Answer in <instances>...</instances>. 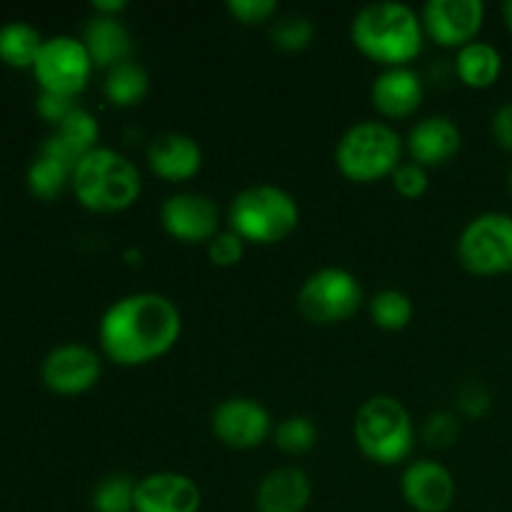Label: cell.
I'll list each match as a JSON object with an SVG mask.
<instances>
[{"mask_svg": "<svg viewBox=\"0 0 512 512\" xmlns=\"http://www.w3.org/2000/svg\"><path fill=\"white\" fill-rule=\"evenodd\" d=\"M368 313H370V320H373L380 330L398 333V330H405L410 323H413L415 305L408 293L388 288V290H380V293H375L373 298H370Z\"/></svg>", "mask_w": 512, "mask_h": 512, "instance_id": "cell-25", "label": "cell"}, {"mask_svg": "<svg viewBox=\"0 0 512 512\" xmlns=\"http://www.w3.org/2000/svg\"><path fill=\"white\" fill-rule=\"evenodd\" d=\"M460 438V415L450 413V410H440L433 413L423 425V440L430 448L448 450L458 443Z\"/></svg>", "mask_w": 512, "mask_h": 512, "instance_id": "cell-30", "label": "cell"}, {"mask_svg": "<svg viewBox=\"0 0 512 512\" xmlns=\"http://www.w3.org/2000/svg\"><path fill=\"white\" fill-rule=\"evenodd\" d=\"M55 138L75 155V158H83L88 155L90 150L100 148L98 140H100V125L95 120L93 113H88L85 108H75L58 128L53 130Z\"/></svg>", "mask_w": 512, "mask_h": 512, "instance_id": "cell-26", "label": "cell"}, {"mask_svg": "<svg viewBox=\"0 0 512 512\" xmlns=\"http://www.w3.org/2000/svg\"><path fill=\"white\" fill-rule=\"evenodd\" d=\"M400 493L415 512H448L458 495V485L453 473L438 460H413L403 470Z\"/></svg>", "mask_w": 512, "mask_h": 512, "instance_id": "cell-14", "label": "cell"}, {"mask_svg": "<svg viewBox=\"0 0 512 512\" xmlns=\"http://www.w3.org/2000/svg\"><path fill=\"white\" fill-rule=\"evenodd\" d=\"M93 68L95 65L83 40L73 35H53L45 38L33 63V75L43 93L75 98L85 90Z\"/></svg>", "mask_w": 512, "mask_h": 512, "instance_id": "cell-9", "label": "cell"}, {"mask_svg": "<svg viewBox=\"0 0 512 512\" xmlns=\"http://www.w3.org/2000/svg\"><path fill=\"white\" fill-rule=\"evenodd\" d=\"M295 303L308 323L338 325L360 310L363 285L345 268H320L303 280Z\"/></svg>", "mask_w": 512, "mask_h": 512, "instance_id": "cell-7", "label": "cell"}, {"mask_svg": "<svg viewBox=\"0 0 512 512\" xmlns=\"http://www.w3.org/2000/svg\"><path fill=\"white\" fill-rule=\"evenodd\" d=\"M455 73H458L460 83L468 88L485 90L498 83L500 73H503V55L495 45L485 43V40H473L458 50Z\"/></svg>", "mask_w": 512, "mask_h": 512, "instance_id": "cell-21", "label": "cell"}, {"mask_svg": "<svg viewBox=\"0 0 512 512\" xmlns=\"http://www.w3.org/2000/svg\"><path fill=\"white\" fill-rule=\"evenodd\" d=\"M210 430L225 448L253 450L273 438V418L260 400L235 395L215 405Z\"/></svg>", "mask_w": 512, "mask_h": 512, "instance_id": "cell-10", "label": "cell"}, {"mask_svg": "<svg viewBox=\"0 0 512 512\" xmlns=\"http://www.w3.org/2000/svg\"><path fill=\"white\" fill-rule=\"evenodd\" d=\"M75 198L90 213H123L143 193L138 165L113 148H95L78 160L73 170Z\"/></svg>", "mask_w": 512, "mask_h": 512, "instance_id": "cell-3", "label": "cell"}, {"mask_svg": "<svg viewBox=\"0 0 512 512\" xmlns=\"http://www.w3.org/2000/svg\"><path fill=\"white\" fill-rule=\"evenodd\" d=\"M148 90V73L135 60H125V63L110 68L108 75H105L103 93L108 98V103L115 105V108H133V105L143 103Z\"/></svg>", "mask_w": 512, "mask_h": 512, "instance_id": "cell-22", "label": "cell"}, {"mask_svg": "<svg viewBox=\"0 0 512 512\" xmlns=\"http://www.w3.org/2000/svg\"><path fill=\"white\" fill-rule=\"evenodd\" d=\"M228 13L233 20L243 25H260V23H273L278 15L280 5L275 0H228Z\"/></svg>", "mask_w": 512, "mask_h": 512, "instance_id": "cell-33", "label": "cell"}, {"mask_svg": "<svg viewBox=\"0 0 512 512\" xmlns=\"http://www.w3.org/2000/svg\"><path fill=\"white\" fill-rule=\"evenodd\" d=\"M353 438L370 463L390 468L413 455L415 425L408 408L398 398L373 395L355 413Z\"/></svg>", "mask_w": 512, "mask_h": 512, "instance_id": "cell-4", "label": "cell"}, {"mask_svg": "<svg viewBox=\"0 0 512 512\" xmlns=\"http://www.w3.org/2000/svg\"><path fill=\"white\" fill-rule=\"evenodd\" d=\"M455 408H458L460 418L480 420L493 408V395L480 380H465L455 393Z\"/></svg>", "mask_w": 512, "mask_h": 512, "instance_id": "cell-31", "label": "cell"}, {"mask_svg": "<svg viewBox=\"0 0 512 512\" xmlns=\"http://www.w3.org/2000/svg\"><path fill=\"white\" fill-rule=\"evenodd\" d=\"M273 443L288 455H303L318 443V428L305 415H290L273 428Z\"/></svg>", "mask_w": 512, "mask_h": 512, "instance_id": "cell-28", "label": "cell"}, {"mask_svg": "<svg viewBox=\"0 0 512 512\" xmlns=\"http://www.w3.org/2000/svg\"><path fill=\"white\" fill-rule=\"evenodd\" d=\"M390 183H393L395 193L405 200H418L428 193V168L413 163V160H403V163L395 168V173L390 175Z\"/></svg>", "mask_w": 512, "mask_h": 512, "instance_id": "cell-32", "label": "cell"}, {"mask_svg": "<svg viewBox=\"0 0 512 512\" xmlns=\"http://www.w3.org/2000/svg\"><path fill=\"white\" fill-rule=\"evenodd\" d=\"M160 225L173 240L185 245H208L220 233V210L203 193H175L160 205Z\"/></svg>", "mask_w": 512, "mask_h": 512, "instance_id": "cell-12", "label": "cell"}, {"mask_svg": "<svg viewBox=\"0 0 512 512\" xmlns=\"http://www.w3.org/2000/svg\"><path fill=\"white\" fill-rule=\"evenodd\" d=\"M135 480L130 475L113 473L100 480L93 490L95 512H135Z\"/></svg>", "mask_w": 512, "mask_h": 512, "instance_id": "cell-27", "label": "cell"}, {"mask_svg": "<svg viewBox=\"0 0 512 512\" xmlns=\"http://www.w3.org/2000/svg\"><path fill=\"white\" fill-rule=\"evenodd\" d=\"M90 8H93L95 15L118 18V15L128 8V3H125V0H93V5H90Z\"/></svg>", "mask_w": 512, "mask_h": 512, "instance_id": "cell-37", "label": "cell"}, {"mask_svg": "<svg viewBox=\"0 0 512 512\" xmlns=\"http://www.w3.org/2000/svg\"><path fill=\"white\" fill-rule=\"evenodd\" d=\"M45 38L23 20H10L0 28V60L10 68L33 70L35 58H38L40 48H43Z\"/></svg>", "mask_w": 512, "mask_h": 512, "instance_id": "cell-23", "label": "cell"}, {"mask_svg": "<svg viewBox=\"0 0 512 512\" xmlns=\"http://www.w3.org/2000/svg\"><path fill=\"white\" fill-rule=\"evenodd\" d=\"M460 145H463V133L448 115H428L410 128L405 140L410 160L423 168L450 163L460 153Z\"/></svg>", "mask_w": 512, "mask_h": 512, "instance_id": "cell-16", "label": "cell"}, {"mask_svg": "<svg viewBox=\"0 0 512 512\" xmlns=\"http://www.w3.org/2000/svg\"><path fill=\"white\" fill-rule=\"evenodd\" d=\"M425 98V83L413 68H385L370 88L373 108L388 120L410 118L420 110Z\"/></svg>", "mask_w": 512, "mask_h": 512, "instance_id": "cell-18", "label": "cell"}, {"mask_svg": "<svg viewBox=\"0 0 512 512\" xmlns=\"http://www.w3.org/2000/svg\"><path fill=\"white\" fill-rule=\"evenodd\" d=\"M508 185H510V195H512V170H510V178H508Z\"/></svg>", "mask_w": 512, "mask_h": 512, "instance_id": "cell-39", "label": "cell"}, {"mask_svg": "<svg viewBox=\"0 0 512 512\" xmlns=\"http://www.w3.org/2000/svg\"><path fill=\"white\" fill-rule=\"evenodd\" d=\"M183 335V315L163 293L143 290L115 300L98 323L100 353L120 368L165 358Z\"/></svg>", "mask_w": 512, "mask_h": 512, "instance_id": "cell-1", "label": "cell"}, {"mask_svg": "<svg viewBox=\"0 0 512 512\" xmlns=\"http://www.w3.org/2000/svg\"><path fill=\"white\" fill-rule=\"evenodd\" d=\"M423 30L435 45L443 48H465L478 40V33L485 23L483 0H430L425 3Z\"/></svg>", "mask_w": 512, "mask_h": 512, "instance_id": "cell-13", "label": "cell"}, {"mask_svg": "<svg viewBox=\"0 0 512 512\" xmlns=\"http://www.w3.org/2000/svg\"><path fill=\"white\" fill-rule=\"evenodd\" d=\"M315 38V25L308 15H280L270 23V40L275 48L288 50V53H298L305 50Z\"/></svg>", "mask_w": 512, "mask_h": 512, "instance_id": "cell-29", "label": "cell"}, {"mask_svg": "<svg viewBox=\"0 0 512 512\" xmlns=\"http://www.w3.org/2000/svg\"><path fill=\"white\" fill-rule=\"evenodd\" d=\"M75 108H78V105H75V98H65V95H55V93H43V90H40L38 100H35V110H38V115L45 120V123L53 125V128H58V125L63 123V120L68 118Z\"/></svg>", "mask_w": 512, "mask_h": 512, "instance_id": "cell-35", "label": "cell"}, {"mask_svg": "<svg viewBox=\"0 0 512 512\" xmlns=\"http://www.w3.org/2000/svg\"><path fill=\"white\" fill-rule=\"evenodd\" d=\"M83 45L95 68L110 70L125 60H133V35L120 18L90 15L83 30Z\"/></svg>", "mask_w": 512, "mask_h": 512, "instance_id": "cell-20", "label": "cell"}, {"mask_svg": "<svg viewBox=\"0 0 512 512\" xmlns=\"http://www.w3.org/2000/svg\"><path fill=\"white\" fill-rule=\"evenodd\" d=\"M245 253V240L240 238L233 230H225V233H218L208 243V258L210 263L218 265V268H233L243 260Z\"/></svg>", "mask_w": 512, "mask_h": 512, "instance_id": "cell-34", "label": "cell"}, {"mask_svg": "<svg viewBox=\"0 0 512 512\" xmlns=\"http://www.w3.org/2000/svg\"><path fill=\"white\" fill-rule=\"evenodd\" d=\"M203 493L190 475L158 470L135 485V512H200Z\"/></svg>", "mask_w": 512, "mask_h": 512, "instance_id": "cell-15", "label": "cell"}, {"mask_svg": "<svg viewBox=\"0 0 512 512\" xmlns=\"http://www.w3.org/2000/svg\"><path fill=\"white\" fill-rule=\"evenodd\" d=\"M103 375V358L80 343H63L50 350L40 363L43 385L55 395H83L98 385Z\"/></svg>", "mask_w": 512, "mask_h": 512, "instance_id": "cell-11", "label": "cell"}, {"mask_svg": "<svg viewBox=\"0 0 512 512\" xmlns=\"http://www.w3.org/2000/svg\"><path fill=\"white\" fill-rule=\"evenodd\" d=\"M230 230L245 243L275 245L295 233L300 223L298 200L288 190L270 183L240 190L228 210Z\"/></svg>", "mask_w": 512, "mask_h": 512, "instance_id": "cell-5", "label": "cell"}, {"mask_svg": "<svg viewBox=\"0 0 512 512\" xmlns=\"http://www.w3.org/2000/svg\"><path fill=\"white\" fill-rule=\"evenodd\" d=\"M458 260L480 278L512 273V215H475L458 238Z\"/></svg>", "mask_w": 512, "mask_h": 512, "instance_id": "cell-8", "label": "cell"}, {"mask_svg": "<svg viewBox=\"0 0 512 512\" xmlns=\"http://www.w3.org/2000/svg\"><path fill=\"white\" fill-rule=\"evenodd\" d=\"M503 20H505V28H508L510 35H512V0L503 3Z\"/></svg>", "mask_w": 512, "mask_h": 512, "instance_id": "cell-38", "label": "cell"}, {"mask_svg": "<svg viewBox=\"0 0 512 512\" xmlns=\"http://www.w3.org/2000/svg\"><path fill=\"white\" fill-rule=\"evenodd\" d=\"M148 165L165 183H188L203 168V148L188 133H163L148 145Z\"/></svg>", "mask_w": 512, "mask_h": 512, "instance_id": "cell-17", "label": "cell"}, {"mask_svg": "<svg viewBox=\"0 0 512 512\" xmlns=\"http://www.w3.org/2000/svg\"><path fill=\"white\" fill-rule=\"evenodd\" d=\"M510 275H512V273H510Z\"/></svg>", "mask_w": 512, "mask_h": 512, "instance_id": "cell-40", "label": "cell"}, {"mask_svg": "<svg viewBox=\"0 0 512 512\" xmlns=\"http://www.w3.org/2000/svg\"><path fill=\"white\" fill-rule=\"evenodd\" d=\"M490 130H493L495 143L503 150L512 153V103L500 105L493 113V120H490Z\"/></svg>", "mask_w": 512, "mask_h": 512, "instance_id": "cell-36", "label": "cell"}, {"mask_svg": "<svg viewBox=\"0 0 512 512\" xmlns=\"http://www.w3.org/2000/svg\"><path fill=\"white\" fill-rule=\"evenodd\" d=\"M73 170L63 160L53 158V155L43 153L40 150L33 158V163L28 165V173H25V183L28 190L40 200H53L73 183Z\"/></svg>", "mask_w": 512, "mask_h": 512, "instance_id": "cell-24", "label": "cell"}, {"mask_svg": "<svg viewBox=\"0 0 512 512\" xmlns=\"http://www.w3.org/2000/svg\"><path fill=\"white\" fill-rule=\"evenodd\" d=\"M403 138L380 120H363L343 133L335 145V165L353 183H375L390 178L403 163Z\"/></svg>", "mask_w": 512, "mask_h": 512, "instance_id": "cell-6", "label": "cell"}, {"mask_svg": "<svg viewBox=\"0 0 512 512\" xmlns=\"http://www.w3.org/2000/svg\"><path fill=\"white\" fill-rule=\"evenodd\" d=\"M313 498V483L298 465H283L263 475L255 490L258 512H305Z\"/></svg>", "mask_w": 512, "mask_h": 512, "instance_id": "cell-19", "label": "cell"}, {"mask_svg": "<svg viewBox=\"0 0 512 512\" xmlns=\"http://www.w3.org/2000/svg\"><path fill=\"white\" fill-rule=\"evenodd\" d=\"M350 40L383 68H408L423 50V20L405 3L365 5L355 13Z\"/></svg>", "mask_w": 512, "mask_h": 512, "instance_id": "cell-2", "label": "cell"}]
</instances>
